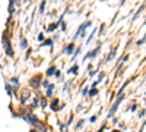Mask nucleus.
Segmentation results:
<instances>
[{"label": "nucleus", "instance_id": "f257e3e1", "mask_svg": "<svg viewBox=\"0 0 146 132\" xmlns=\"http://www.w3.org/2000/svg\"><path fill=\"white\" fill-rule=\"evenodd\" d=\"M121 100H123V94L120 92V94H118V98H117V101H115V103H114V106H113V109L110 110V116H111V115H114V112L117 110V107H118V104L121 103Z\"/></svg>", "mask_w": 146, "mask_h": 132}, {"label": "nucleus", "instance_id": "f03ea898", "mask_svg": "<svg viewBox=\"0 0 146 132\" xmlns=\"http://www.w3.org/2000/svg\"><path fill=\"white\" fill-rule=\"evenodd\" d=\"M86 27H91V22H86V23H83V25L78 29V32H76V37H78V35H82V31L85 29V28H86Z\"/></svg>", "mask_w": 146, "mask_h": 132}, {"label": "nucleus", "instance_id": "7ed1b4c3", "mask_svg": "<svg viewBox=\"0 0 146 132\" xmlns=\"http://www.w3.org/2000/svg\"><path fill=\"white\" fill-rule=\"evenodd\" d=\"M31 85H32V87H38V85H40V76H35V78H32V81H31Z\"/></svg>", "mask_w": 146, "mask_h": 132}, {"label": "nucleus", "instance_id": "20e7f679", "mask_svg": "<svg viewBox=\"0 0 146 132\" xmlns=\"http://www.w3.org/2000/svg\"><path fill=\"white\" fill-rule=\"evenodd\" d=\"M98 50H100V47H98V49H95L94 52H91V53H88L86 56H85V59H83V60H86V57H94V56H96V53H98Z\"/></svg>", "mask_w": 146, "mask_h": 132}, {"label": "nucleus", "instance_id": "39448f33", "mask_svg": "<svg viewBox=\"0 0 146 132\" xmlns=\"http://www.w3.org/2000/svg\"><path fill=\"white\" fill-rule=\"evenodd\" d=\"M53 74H56V68H54V66H53V68H50V69L47 70V75H48V76L53 75Z\"/></svg>", "mask_w": 146, "mask_h": 132}, {"label": "nucleus", "instance_id": "423d86ee", "mask_svg": "<svg viewBox=\"0 0 146 132\" xmlns=\"http://www.w3.org/2000/svg\"><path fill=\"white\" fill-rule=\"evenodd\" d=\"M28 121H31V123H36V117L34 115H29L28 116Z\"/></svg>", "mask_w": 146, "mask_h": 132}, {"label": "nucleus", "instance_id": "0eeeda50", "mask_svg": "<svg viewBox=\"0 0 146 132\" xmlns=\"http://www.w3.org/2000/svg\"><path fill=\"white\" fill-rule=\"evenodd\" d=\"M54 90V85H48V90H47V97H50L51 95V91Z\"/></svg>", "mask_w": 146, "mask_h": 132}, {"label": "nucleus", "instance_id": "6e6552de", "mask_svg": "<svg viewBox=\"0 0 146 132\" xmlns=\"http://www.w3.org/2000/svg\"><path fill=\"white\" fill-rule=\"evenodd\" d=\"M64 52H66L67 54H69V53H72V52H73V44H70V46H67V47H66V50H64Z\"/></svg>", "mask_w": 146, "mask_h": 132}, {"label": "nucleus", "instance_id": "1a4fd4ad", "mask_svg": "<svg viewBox=\"0 0 146 132\" xmlns=\"http://www.w3.org/2000/svg\"><path fill=\"white\" fill-rule=\"evenodd\" d=\"M78 69H79V66H78V65H75V66H73V68L70 69V72H72V74H76Z\"/></svg>", "mask_w": 146, "mask_h": 132}, {"label": "nucleus", "instance_id": "9d476101", "mask_svg": "<svg viewBox=\"0 0 146 132\" xmlns=\"http://www.w3.org/2000/svg\"><path fill=\"white\" fill-rule=\"evenodd\" d=\"M57 28V23H53V25H50V27H48V31H54Z\"/></svg>", "mask_w": 146, "mask_h": 132}, {"label": "nucleus", "instance_id": "9b49d317", "mask_svg": "<svg viewBox=\"0 0 146 132\" xmlns=\"http://www.w3.org/2000/svg\"><path fill=\"white\" fill-rule=\"evenodd\" d=\"M114 56H115V50H113V52H111V54L108 56V59H107V60H111V59H113Z\"/></svg>", "mask_w": 146, "mask_h": 132}, {"label": "nucleus", "instance_id": "f8f14e48", "mask_svg": "<svg viewBox=\"0 0 146 132\" xmlns=\"http://www.w3.org/2000/svg\"><path fill=\"white\" fill-rule=\"evenodd\" d=\"M25 94H23V97H22V101H25L27 100V97H28V91H23Z\"/></svg>", "mask_w": 146, "mask_h": 132}, {"label": "nucleus", "instance_id": "ddd939ff", "mask_svg": "<svg viewBox=\"0 0 146 132\" xmlns=\"http://www.w3.org/2000/svg\"><path fill=\"white\" fill-rule=\"evenodd\" d=\"M89 94H91V95H96V90H95V88H92V90L89 91Z\"/></svg>", "mask_w": 146, "mask_h": 132}, {"label": "nucleus", "instance_id": "4468645a", "mask_svg": "<svg viewBox=\"0 0 146 132\" xmlns=\"http://www.w3.org/2000/svg\"><path fill=\"white\" fill-rule=\"evenodd\" d=\"M50 44H51V40H45L44 41V46H50Z\"/></svg>", "mask_w": 146, "mask_h": 132}, {"label": "nucleus", "instance_id": "2eb2a0df", "mask_svg": "<svg viewBox=\"0 0 146 132\" xmlns=\"http://www.w3.org/2000/svg\"><path fill=\"white\" fill-rule=\"evenodd\" d=\"M56 104H58V100H54V101L51 103V107H56Z\"/></svg>", "mask_w": 146, "mask_h": 132}, {"label": "nucleus", "instance_id": "dca6fc26", "mask_svg": "<svg viewBox=\"0 0 146 132\" xmlns=\"http://www.w3.org/2000/svg\"><path fill=\"white\" fill-rule=\"evenodd\" d=\"M38 40H40V41H42V40H44V35H42V34H40V35H38Z\"/></svg>", "mask_w": 146, "mask_h": 132}, {"label": "nucleus", "instance_id": "f3484780", "mask_svg": "<svg viewBox=\"0 0 146 132\" xmlns=\"http://www.w3.org/2000/svg\"><path fill=\"white\" fill-rule=\"evenodd\" d=\"M44 6H45V3L42 2V3H41V6H40V9H41V12H42V9H44Z\"/></svg>", "mask_w": 146, "mask_h": 132}, {"label": "nucleus", "instance_id": "a211bd4d", "mask_svg": "<svg viewBox=\"0 0 146 132\" xmlns=\"http://www.w3.org/2000/svg\"><path fill=\"white\" fill-rule=\"evenodd\" d=\"M113 132H120V131H113Z\"/></svg>", "mask_w": 146, "mask_h": 132}, {"label": "nucleus", "instance_id": "6ab92c4d", "mask_svg": "<svg viewBox=\"0 0 146 132\" xmlns=\"http://www.w3.org/2000/svg\"><path fill=\"white\" fill-rule=\"evenodd\" d=\"M31 132H36V131H31Z\"/></svg>", "mask_w": 146, "mask_h": 132}]
</instances>
